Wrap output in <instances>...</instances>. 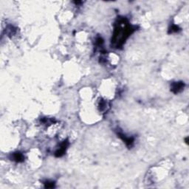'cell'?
Segmentation results:
<instances>
[{
	"label": "cell",
	"mask_w": 189,
	"mask_h": 189,
	"mask_svg": "<svg viewBox=\"0 0 189 189\" xmlns=\"http://www.w3.org/2000/svg\"><path fill=\"white\" fill-rule=\"evenodd\" d=\"M12 159H13V160H14V161H16L17 162H21L24 161V159H25V158H24L23 154H22V153L16 152L13 154Z\"/></svg>",
	"instance_id": "obj_5"
},
{
	"label": "cell",
	"mask_w": 189,
	"mask_h": 189,
	"mask_svg": "<svg viewBox=\"0 0 189 189\" xmlns=\"http://www.w3.org/2000/svg\"><path fill=\"white\" fill-rule=\"evenodd\" d=\"M44 184H45L44 187H45L46 188H51L55 186V184H54V183L53 182H46Z\"/></svg>",
	"instance_id": "obj_7"
},
{
	"label": "cell",
	"mask_w": 189,
	"mask_h": 189,
	"mask_svg": "<svg viewBox=\"0 0 189 189\" xmlns=\"http://www.w3.org/2000/svg\"><path fill=\"white\" fill-rule=\"evenodd\" d=\"M184 87L185 84L183 82H175V83L171 84V90L176 94V93H178L180 91H182Z\"/></svg>",
	"instance_id": "obj_4"
},
{
	"label": "cell",
	"mask_w": 189,
	"mask_h": 189,
	"mask_svg": "<svg viewBox=\"0 0 189 189\" xmlns=\"http://www.w3.org/2000/svg\"><path fill=\"white\" fill-rule=\"evenodd\" d=\"M135 31L136 27L131 25L126 18H119L115 22L112 44L115 48H120Z\"/></svg>",
	"instance_id": "obj_1"
},
{
	"label": "cell",
	"mask_w": 189,
	"mask_h": 189,
	"mask_svg": "<svg viewBox=\"0 0 189 189\" xmlns=\"http://www.w3.org/2000/svg\"><path fill=\"white\" fill-rule=\"evenodd\" d=\"M179 31V27L177 25H172L171 27L169 29V33H175V32H177Z\"/></svg>",
	"instance_id": "obj_6"
},
{
	"label": "cell",
	"mask_w": 189,
	"mask_h": 189,
	"mask_svg": "<svg viewBox=\"0 0 189 189\" xmlns=\"http://www.w3.org/2000/svg\"><path fill=\"white\" fill-rule=\"evenodd\" d=\"M117 135L121 139H122V140L124 142L125 144L128 147H132V145L134 143V138H127L126 137L125 134H123V133H121V132H118L117 133Z\"/></svg>",
	"instance_id": "obj_3"
},
{
	"label": "cell",
	"mask_w": 189,
	"mask_h": 189,
	"mask_svg": "<svg viewBox=\"0 0 189 189\" xmlns=\"http://www.w3.org/2000/svg\"><path fill=\"white\" fill-rule=\"evenodd\" d=\"M68 145H69V143H68V141H67V140H65V141H64L63 143L61 144V146H60L59 149L55 151V156L57 157V158H60V157L63 156V155L64 154L65 151H66V150H67Z\"/></svg>",
	"instance_id": "obj_2"
}]
</instances>
